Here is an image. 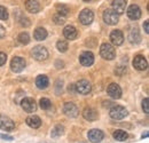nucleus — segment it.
<instances>
[{"label":"nucleus","mask_w":149,"mask_h":143,"mask_svg":"<svg viewBox=\"0 0 149 143\" xmlns=\"http://www.w3.org/2000/svg\"><path fill=\"white\" fill-rule=\"evenodd\" d=\"M100 54L104 60H113L116 57V51L110 44H102L100 47Z\"/></svg>","instance_id":"nucleus-1"},{"label":"nucleus","mask_w":149,"mask_h":143,"mask_svg":"<svg viewBox=\"0 0 149 143\" xmlns=\"http://www.w3.org/2000/svg\"><path fill=\"white\" fill-rule=\"evenodd\" d=\"M126 116H127V110L122 106H116L110 109V117L112 119L119 120V119L125 118Z\"/></svg>","instance_id":"nucleus-2"},{"label":"nucleus","mask_w":149,"mask_h":143,"mask_svg":"<svg viewBox=\"0 0 149 143\" xmlns=\"http://www.w3.org/2000/svg\"><path fill=\"white\" fill-rule=\"evenodd\" d=\"M31 55L35 60L37 61H45L48 57V52L45 47L42 46H36L32 51H31Z\"/></svg>","instance_id":"nucleus-3"},{"label":"nucleus","mask_w":149,"mask_h":143,"mask_svg":"<svg viewBox=\"0 0 149 143\" xmlns=\"http://www.w3.org/2000/svg\"><path fill=\"white\" fill-rule=\"evenodd\" d=\"M21 107L25 112H29V113H31V112L37 110V104H36L35 100L31 99V97H24L21 101Z\"/></svg>","instance_id":"nucleus-4"},{"label":"nucleus","mask_w":149,"mask_h":143,"mask_svg":"<svg viewBox=\"0 0 149 143\" xmlns=\"http://www.w3.org/2000/svg\"><path fill=\"white\" fill-rule=\"evenodd\" d=\"M76 90H77V93H79V94H83V95H86V94H88V93H91V90H92V87H91V84L87 81V80H85V79H83V80H79L77 84H76Z\"/></svg>","instance_id":"nucleus-5"},{"label":"nucleus","mask_w":149,"mask_h":143,"mask_svg":"<svg viewBox=\"0 0 149 143\" xmlns=\"http://www.w3.org/2000/svg\"><path fill=\"white\" fill-rule=\"evenodd\" d=\"M14 128H15V124L9 117L2 116V115L0 116V129L6 131V132H10Z\"/></svg>","instance_id":"nucleus-6"},{"label":"nucleus","mask_w":149,"mask_h":143,"mask_svg":"<svg viewBox=\"0 0 149 143\" xmlns=\"http://www.w3.org/2000/svg\"><path fill=\"white\" fill-rule=\"evenodd\" d=\"M24 68H25V61H24V58L16 56V57H14L12 60V62H10V69H12V71L19 73Z\"/></svg>","instance_id":"nucleus-7"},{"label":"nucleus","mask_w":149,"mask_h":143,"mask_svg":"<svg viewBox=\"0 0 149 143\" xmlns=\"http://www.w3.org/2000/svg\"><path fill=\"white\" fill-rule=\"evenodd\" d=\"M103 19H104V22H106L107 24H109V25H115V24H117V22H118V14H117L116 12H113L112 9H107V10H104V13H103Z\"/></svg>","instance_id":"nucleus-8"},{"label":"nucleus","mask_w":149,"mask_h":143,"mask_svg":"<svg viewBox=\"0 0 149 143\" xmlns=\"http://www.w3.org/2000/svg\"><path fill=\"white\" fill-rule=\"evenodd\" d=\"M93 19H94V14H93V12L90 10V9H84V10H81V13L79 14V21H80V23L84 24V25L91 24V23L93 22Z\"/></svg>","instance_id":"nucleus-9"},{"label":"nucleus","mask_w":149,"mask_h":143,"mask_svg":"<svg viewBox=\"0 0 149 143\" xmlns=\"http://www.w3.org/2000/svg\"><path fill=\"white\" fill-rule=\"evenodd\" d=\"M133 67H134L136 70H139V71H143V70H146L147 67H148L147 60H146L143 56L138 55V56H135L134 60H133Z\"/></svg>","instance_id":"nucleus-10"},{"label":"nucleus","mask_w":149,"mask_h":143,"mask_svg":"<svg viewBox=\"0 0 149 143\" xmlns=\"http://www.w3.org/2000/svg\"><path fill=\"white\" fill-rule=\"evenodd\" d=\"M88 140L92 143H100L103 140V132L100 129H92L88 132Z\"/></svg>","instance_id":"nucleus-11"},{"label":"nucleus","mask_w":149,"mask_h":143,"mask_svg":"<svg viewBox=\"0 0 149 143\" xmlns=\"http://www.w3.org/2000/svg\"><path fill=\"white\" fill-rule=\"evenodd\" d=\"M63 111H64V113H65L68 117H77L78 113H79L78 108L76 107V104H74L72 102L65 103L64 107H63Z\"/></svg>","instance_id":"nucleus-12"},{"label":"nucleus","mask_w":149,"mask_h":143,"mask_svg":"<svg viewBox=\"0 0 149 143\" xmlns=\"http://www.w3.org/2000/svg\"><path fill=\"white\" fill-rule=\"evenodd\" d=\"M81 65L84 67H91L94 63V55L91 52H84V53L80 55V58H79Z\"/></svg>","instance_id":"nucleus-13"},{"label":"nucleus","mask_w":149,"mask_h":143,"mask_svg":"<svg viewBox=\"0 0 149 143\" xmlns=\"http://www.w3.org/2000/svg\"><path fill=\"white\" fill-rule=\"evenodd\" d=\"M127 16L129 18L135 21V19H139L141 17V9L138 5H131L127 9Z\"/></svg>","instance_id":"nucleus-14"},{"label":"nucleus","mask_w":149,"mask_h":143,"mask_svg":"<svg viewBox=\"0 0 149 143\" xmlns=\"http://www.w3.org/2000/svg\"><path fill=\"white\" fill-rule=\"evenodd\" d=\"M110 40H111L112 45L115 46H119L123 44L124 41V35L122 31L119 30H113L111 33H110Z\"/></svg>","instance_id":"nucleus-15"},{"label":"nucleus","mask_w":149,"mask_h":143,"mask_svg":"<svg viewBox=\"0 0 149 143\" xmlns=\"http://www.w3.org/2000/svg\"><path fill=\"white\" fill-rule=\"evenodd\" d=\"M83 116L88 121H95L99 118L97 111L95 109H93V108H85V110L83 111Z\"/></svg>","instance_id":"nucleus-16"},{"label":"nucleus","mask_w":149,"mask_h":143,"mask_svg":"<svg viewBox=\"0 0 149 143\" xmlns=\"http://www.w3.org/2000/svg\"><path fill=\"white\" fill-rule=\"evenodd\" d=\"M111 6L113 12L117 14H123L126 8V0H113Z\"/></svg>","instance_id":"nucleus-17"},{"label":"nucleus","mask_w":149,"mask_h":143,"mask_svg":"<svg viewBox=\"0 0 149 143\" xmlns=\"http://www.w3.org/2000/svg\"><path fill=\"white\" fill-rule=\"evenodd\" d=\"M108 94L112 99H119L122 96V88L117 84H110L108 87Z\"/></svg>","instance_id":"nucleus-18"},{"label":"nucleus","mask_w":149,"mask_h":143,"mask_svg":"<svg viewBox=\"0 0 149 143\" xmlns=\"http://www.w3.org/2000/svg\"><path fill=\"white\" fill-rule=\"evenodd\" d=\"M25 8H26L28 12L36 14V13L39 12L40 6H39V2L37 0H26L25 1Z\"/></svg>","instance_id":"nucleus-19"},{"label":"nucleus","mask_w":149,"mask_h":143,"mask_svg":"<svg viewBox=\"0 0 149 143\" xmlns=\"http://www.w3.org/2000/svg\"><path fill=\"white\" fill-rule=\"evenodd\" d=\"M129 41L133 45H136L141 41V36L138 29H132L129 33Z\"/></svg>","instance_id":"nucleus-20"},{"label":"nucleus","mask_w":149,"mask_h":143,"mask_svg":"<svg viewBox=\"0 0 149 143\" xmlns=\"http://www.w3.org/2000/svg\"><path fill=\"white\" fill-rule=\"evenodd\" d=\"M48 85H49V80H48V78L46 76L41 74V76H38L37 78H36V86H37L38 88L45 90V88H47Z\"/></svg>","instance_id":"nucleus-21"},{"label":"nucleus","mask_w":149,"mask_h":143,"mask_svg":"<svg viewBox=\"0 0 149 143\" xmlns=\"http://www.w3.org/2000/svg\"><path fill=\"white\" fill-rule=\"evenodd\" d=\"M63 35H64V37H65L67 39L74 40V39L77 38V30L74 29V26H72V25H68V26L64 28Z\"/></svg>","instance_id":"nucleus-22"},{"label":"nucleus","mask_w":149,"mask_h":143,"mask_svg":"<svg viewBox=\"0 0 149 143\" xmlns=\"http://www.w3.org/2000/svg\"><path fill=\"white\" fill-rule=\"evenodd\" d=\"M25 121H26L28 125L30 127H32V128H38L41 125V120H40V118L38 116H30V117L26 118Z\"/></svg>","instance_id":"nucleus-23"},{"label":"nucleus","mask_w":149,"mask_h":143,"mask_svg":"<svg viewBox=\"0 0 149 143\" xmlns=\"http://www.w3.org/2000/svg\"><path fill=\"white\" fill-rule=\"evenodd\" d=\"M112 136H113V139L115 140H117V141H126L127 140V137H129V135H127V133L126 132H124V131H122V129H117V131H115L113 132V134H112Z\"/></svg>","instance_id":"nucleus-24"},{"label":"nucleus","mask_w":149,"mask_h":143,"mask_svg":"<svg viewBox=\"0 0 149 143\" xmlns=\"http://www.w3.org/2000/svg\"><path fill=\"white\" fill-rule=\"evenodd\" d=\"M33 36H35V39L38 40V41L45 40L46 37H47V31L44 28H37L36 31H35V33H33Z\"/></svg>","instance_id":"nucleus-25"},{"label":"nucleus","mask_w":149,"mask_h":143,"mask_svg":"<svg viewBox=\"0 0 149 143\" xmlns=\"http://www.w3.org/2000/svg\"><path fill=\"white\" fill-rule=\"evenodd\" d=\"M56 10H57V13L60 14V15H62V16H65V15H68L69 14V7L68 6H65V5H56Z\"/></svg>","instance_id":"nucleus-26"},{"label":"nucleus","mask_w":149,"mask_h":143,"mask_svg":"<svg viewBox=\"0 0 149 143\" xmlns=\"http://www.w3.org/2000/svg\"><path fill=\"white\" fill-rule=\"evenodd\" d=\"M17 39H19V41L22 45H26V44L30 42V36L26 32H21L19 37H17Z\"/></svg>","instance_id":"nucleus-27"},{"label":"nucleus","mask_w":149,"mask_h":143,"mask_svg":"<svg viewBox=\"0 0 149 143\" xmlns=\"http://www.w3.org/2000/svg\"><path fill=\"white\" fill-rule=\"evenodd\" d=\"M56 47H57V49H58L61 53H64V52L68 51V42L64 41V40H60V41H57Z\"/></svg>","instance_id":"nucleus-28"},{"label":"nucleus","mask_w":149,"mask_h":143,"mask_svg":"<svg viewBox=\"0 0 149 143\" xmlns=\"http://www.w3.org/2000/svg\"><path fill=\"white\" fill-rule=\"evenodd\" d=\"M63 132H64V127L61 125H57V126H55V128H54L53 132H52V136H53V137L61 136V135L63 134Z\"/></svg>","instance_id":"nucleus-29"},{"label":"nucleus","mask_w":149,"mask_h":143,"mask_svg":"<svg viewBox=\"0 0 149 143\" xmlns=\"http://www.w3.org/2000/svg\"><path fill=\"white\" fill-rule=\"evenodd\" d=\"M39 104H40V108H41V109H44V110L49 109V108H51V106H52L51 101H49L48 99H46V97L41 99V100H40V102H39Z\"/></svg>","instance_id":"nucleus-30"},{"label":"nucleus","mask_w":149,"mask_h":143,"mask_svg":"<svg viewBox=\"0 0 149 143\" xmlns=\"http://www.w3.org/2000/svg\"><path fill=\"white\" fill-rule=\"evenodd\" d=\"M8 18V12L3 6H0V19L6 21Z\"/></svg>","instance_id":"nucleus-31"},{"label":"nucleus","mask_w":149,"mask_h":143,"mask_svg":"<svg viewBox=\"0 0 149 143\" xmlns=\"http://www.w3.org/2000/svg\"><path fill=\"white\" fill-rule=\"evenodd\" d=\"M53 19H54V23L55 24H58V25H61V24H63L64 23V17L62 16V15H60V14H57V15H55L54 17H53Z\"/></svg>","instance_id":"nucleus-32"},{"label":"nucleus","mask_w":149,"mask_h":143,"mask_svg":"<svg viewBox=\"0 0 149 143\" xmlns=\"http://www.w3.org/2000/svg\"><path fill=\"white\" fill-rule=\"evenodd\" d=\"M142 109L145 111V113H148L149 112V100L148 99H145L142 101Z\"/></svg>","instance_id":"nucleus-33"},{"label":"nucleus","mask_w":149,"mask_h":143,"mask_svg":"<svg viewBox=\"0 0 149 143\" xmlns=\"http://www.w3.org/2000/svg\"><path fill=\"white\" fill-rule=\"evenodd\" d=\"M6 61H7V55L5 53H2V52H0V67L6 63Z\"/></svg>","instance_id":"nucleus-34"},{"label":"nucleus","mask_w":149,"mask_h":143,"mask_svg":"<svg viewBox=\"0 0 149 143\" xmlns=\"http://www.w3.org/2000/svg\"><path fill=\"white\" fill-rule=\"evenodd\" d=\"M5 36H6V29L0 24V39L3 38Z\"/></svg>","instance_id":"nucleus-35"},{"label":"nucleus","mask_w":149,"mask_h":143,"mask_svg":"<svg viewBox=\"0 0 149 143\" xmlns=\"http://www.w3.org/2000/svg\"><path fill=\"white\" fill-rule=\"evenodd\" d=\"M143 28H145V32L146 33H149V21H145V23H143Z\"/></svg>","instance_id":"nucleus-36"},{"label":"nucleus","mask_w":149,"mask_h":143,"mask_svg":"<svg viewBox=\"0 0 149 143\" xmlns=\"http://www.w3.org/2000/svg\"><path fill=\"white\" fill-rule=\"evenodd\" d=\"M0 137H2V139H5V140H13L12 136H7V135H2V134H0Z\"/></svg>","instance_id":"nucleus-37"},{"label":"nucleus","mask_w":149,"mask_h":143,"mask_svg":"<svg viewBox=\"0 0 149 143\" xmlns=\"http://www.w3.org/2000/svg\"><path fill=\"white\" fill-rule=\"evenodd\" d=\"M148 136V133H145V135H142V137H147Z\"/></svg>","instance_id":"nucleus-38"},{"label":"nucleus","mask_w":149,"mask_h":143,"mask_svg":"<svg viewBox=\"0 0 149 143\" xmlns=\"http://www.w3.org/2000/svg\"><path fill=\"white\" fill-rule=\"evenodd\" d=\"M84 1H91V0H84Z\"/></svg>","instance_id":"nucleus-39"}]
</instances>
